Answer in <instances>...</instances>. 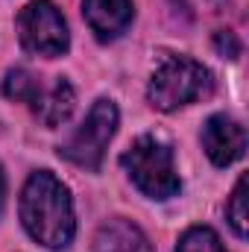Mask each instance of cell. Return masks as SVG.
<instances>
[{
  "label": "cell",
  "instance_id": "6da1fadb",
  "mask_svg": "<svg viewBox=\"0 0 249 252\" xmlns=\"http://www.w3.org/2000/svg\"><path fill=\"white\" fill-rule=\"evenodd\" d=\"M21 220L47 250H64L73 241V202L67 188L50 170H38L27 179L21 193Z\"/></svg>",
  "mask_w": 249,
  "mask_h": 252
},
{
  "label": "cell",
  "instance_id": "7a4b0ae2",
  "mask_svg": "<svg viewBox=\"0 0 249 252\" xmlns=\"http://www.w3.org/2000/svg\"><path fill=\"white\" fill-rule=\"evenodd\" d=\"M211 88H214V79L205 64L193 62L187 56H164L150 79L147 97L156 109L173 112L179 106L208 97Z\"/></svg>",
  "mask_w": 249,
  "mask_h": 252
},
{
  "label": "cell",
  "instance_id": "3957f363",
  "mask_svg": "<svg viewBox=\"0 0 249 252\" xmlns=\"http://www.w3.org/2000/svg\"><path fill=\"white\" fill-rule=\"evenodd\" d=\"M121 164L141 193L150 199H170L179 193V176L173 167V153L156 135H141L124 153Z\"/></svg>",
  "mask_w": 249,
  "mask_h": 252
},
{
  "label": "cell",
  "instance_id": "277c9868",
  "mask_svg": "<svg viewBox=\"0 0 249 252\" xmlns=\"http://www.w3.org/2000/svg\"><path fill=\"white\" fill-rule=\"evenodd\" d=\"M115 129H118V106L112 100H97L91 106L88 118L82 121V126L59 147V153H62V158L79 164V167L97 170Z\"/></svg>",
  "mask_w": 249,
  "mask_h": 252
},
{
  "label": "cell",
  "instance_id": "5b68a950",
  "mask_svg": "<svg viewBox=\"0 0 249 252\" xmlns=\"http://www.w3.org/2000/svg\"><path fill=\"white\" fill-rule=\"evenodd\" d=\"M18 35L30 53L47 56V59L62 56L70 44L67 24L53 0H30L18 15Z\"/></svg>",
  "mask_w": 249,
  "mask_h": 252
},
{
  "label": "cell",
  "instance_id": "8992f818",
  "mask_svg": "<svg viewBox=\"0 0 249 252\" xmlns=\"http://www.w3.org/2000/svg\"><path fill=\"white\" fill-rule=\"evenodd\" d=\"M202 147L217 167H229L232 161H238L244 156L247 132L238 121H232L226 115H214L202 126Z\"/></svg>",
  "mask_w": 249,
  "mask_h": 252
},
{
  "label": "cell",
  "instance_id": "52a82bcc",
  "mask_svg": "<svg viewBox=\"0 0 249 252\" xmlns=\"http://www.w3.org/2000/svg\"><path fill=\"white\" fill-rule=\"evenodd\" d=\"M82 15L88 27L97 32V38H118L126 27L132 24V0H85Z\"/></svg>",
  "mask_w": 249,
  "mask_h": 252
},
{
  "label": "cell",
  "instance_id": "ba28073f",
  "mask_svg": "<svg viewBox=\"0 0 249 252\" xmlns=\"http://www.w3.org/2000/svg\"><path fill=\"white\" fill-rule=\"evenodd\" d=\"M73 103H76V94H73L70 82L67 79H56L50 88H44V85L38 88V94L30 103V109L38 115V121L44 126H62L70 118V112H73Z\"/></svg>",
  "mask_w": 249,
  "mask_h": 252
},
{
  "label": "cell",
  "instance_id": "9c48e42d",
  "mask_svg": "<svg viewBox=\"0 0 249 252\" xmlns=\"http://www.w3.org/2000/svg\"><path fill=\"white\" fill-rule=\"evenodd\" d=\"M94 252H153V247L129 220H109L94 238Z\"/></svg>",
  "mask_w": 249,
  "mask_h": 252
},
{
  "label": "cell",
  "instance_id": "30bf717a",
  "mask_svg": "<svg viewBox=\"0 0 249 252\" xmlns=\"http://www.w3.org/2000/svg\"><path fill=\"white\" fill-rule=\"evenodd\" d=\"M38 88H41L38 76H35V73H30L27 67H15V70H9V73H6V79H3V94H6L9 100L27 103V106L35 100Z\"/></svg>",
  "mask_w": 249,
  "mask_h": 252
},
{
  "label": "cell",
  "instance_id": "8fae6325",
  "mask_svg": "<svg viewBox=\"0 0 249 252\" xmlns=\"http://www.w3.org/2000/svg\"><path fill=\"white\" fill-rule=\"evenodd\" d=\"M176 252H226V247H223V241L217 238L214 229L193 226V229H187L185 235L179 238Z\"/></svg>",
  "mask_w": 249,
  "mask_h": 252
},
{
  "label": "cell",
  "instance_id": "7c38bea8",
  "mask_svg": "<svg viewBox=\"0 0 249 252\" xmlns=\"http://www.w3.org/2000/svg\"><path fill=\"white\" fill-rule=\"evenodd\" d=\"M226 214H229V223L238 232V238H247V220H249V214H247V176L238 179V185H235L232 196H229Z\"/></svg>",
  "mask_w": 249,
  "mask_h": 252
},
{
  "label": "cell",
  "instance_id": "4fadbf2b",
  "mask_svg": "<svg viewBox=\"0 0 249 252\" xmlns=\"http://www.w3.org/2000/svg\"><path fill=\"white\" fill-rule=\"evenodd\" d=\"M214 47L223 59H238L241 56V41L235 38V32H217L214 35Z\"/></svg>",
  "mask_w": 249,
  "mask_h": 252
},
{
  "label": "cell",
  "instance_id": "5bb4252c",
  "mask_svg": "<svg viewBox=\"0 0 249 252\" xmlns=\"http://www.w3.org/2000/svg\"><path fill=\"white\" fill-rule=\"evenodd\" d=\"M3 196H6V179H3V170H0V211H3Z\"/></svg>",
  "mask_w": 249,
  "mask_h": 252
}]
</instances>
